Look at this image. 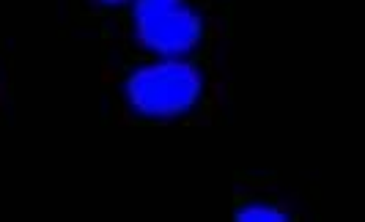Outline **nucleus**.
<instances>
[{
	"label": "nucleus",
	"instance_id": "obj_3",
	"mask_svg": "<svg viewBox=\"0 0 365 222\" xmlns=\"http://www.w3.org/2000/svg\"><path fill=\"white\" fill-rule=\"evenodd\" d=\"M239 222H286L289 214L267 204H247L237 211Z\"/></svg>",
	"mask_w": 365,
	"mask_h": 222
},
{
	"label": "nucleus",
	"instance_id": "obj_4",
	"mask_svg": "<svg viewBox=\"0 0 365 222\" xmlns=\"http://www.w3.org/2000/svg\"><path fill=\"white\" fill-rule=\"evenodd\" d=\"M99 3H108V6H118V3H124V0H99Z\"/></svg>",
	"mask_w": 365,
	"mask_h": 222
},
{
	"label": "nucleus",
	"instance_id": "obj_1",
	"mask_svg": "<svg viewBox=\"0 0 365 222\" xmlns=\"http://www.w3.org/2000/svg\"><path fill=\"white\" fill-rule=\"evenodd\" d=\"M203 91V77L179 58H165L140 66L127 77V102L146 118H176L187 112Z\"/></svg>",
	"mask_w": 365,
	"mask_h": 222
},
{
	"label": "nucleus",
	"instance_id": "obj_2",
	"mask_svg": "<svg viewBox=\"0 0 365 222\" xmlns=\"http://www.w3.org/2000/svg\"><path fill=\"white\" fill-rule=\"evenodd\" d=\"M138 41L163 58H182L203 36L201 14L184 0H135Z\"/></svg>",
	"mask_w": 365,
	"mask_h": 222
}]
</instances>
